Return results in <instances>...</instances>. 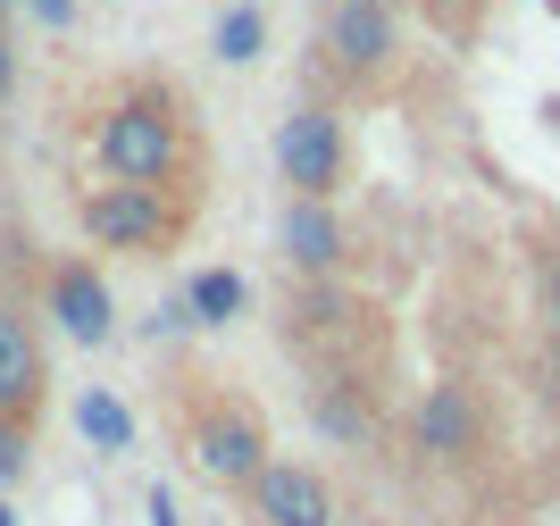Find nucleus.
Segmentation results:
<instances>
[{"instance_id": "1", "label": "nucleus", "mask_w": 560, "mask_h": 526, "mask_svg": "<svg viewBox=\"0 0 560 526\" xmlns=\"http://www.w3.org/2000/svg\"><path fill=\"white\" fill-rule=\"evenodd\" d=\"M176 160H185V142H176V117H167L160 101H126V109H109V126H101V167H109L117 184L160 192V184L176 176Z\"/></svg>"}, {"instance_id": "2", "label": "nucleus", "mask_w": 560, "mask_h": 526, "mask_svg": "<svg viewBox=\"0 0 560 526\" xmlns=\"http://www.w3.org/2000/svg\"><path fill=\"white\" fill-rule=\"evenodd\" d=\"M277 167H284V184H293L302 201H327L335 184H343V135H335V117L327 109H293L277 126Z\"/></svg>"}, {"instance_id": "3", "label": "nucleus", "mask_w": 560, "mask_h": 526, "mask_svg": "<svg viewBox=\"0 0 560 526\" xmlns=\"http://www.w3.org/2000/svg\"><path fill=\"white\" fill-rule=\"evenodd\" d=\"M252 518L259 526H335V493L318 468H293V459H268L252 484Z\"/></svg>"}, {"instance_id": "4", "label": "nucleus", "mask_w": 560, "mask_h": 526, "mask_svg": "<svg viewBox=\"0 0 560 526\" xmlns=\"http://www.w3.org/2000/svg\"><path fill=\"white\" fill-rule=\"evenodd\" d=\"M192 459H201V477L243 484V493H252L259 468H268V443H259L252 410H210L201 426H192Z\"/></svg>"}, {"instance_id": "5", "label": "nucleus", "mask_w": 560, "mask_h": 526, "mask_svg": "<svg viewBox=\"0 0 560 526\" xmlns=\"http://www.w3.org/2000/svg\"><path fill=\"white\" fill-rule=\"evenodd\" d=\"M84 226H93V243L151 252V243H167V209H160V192H142V184H109V192L84 201Z\"/></svg>"}, {"instance_id": "6", "label": "nucleus", "mask_w": 560, "mask_h": 526, "mask_svg": "<svg viewBox=\"0 0 560 526\" xmlns=\"http://www.w3.org/2000/svg\"><path fill=\"white\" fill-rule=\"evenodd\" d=\"M34 393H43V343H34L25 309L0 301V418H25Z\"/></svg>"}, {"instance_id": "7", "label": "nucleus", "mask_w": 560, "mask_h": 526, "mask_svg": "<svg viewBox=\"0 0 560 526\" xmlns=\"http://www.w3.org/2000/svg\"><path fill=\"white\" fill-rule=\"evenodd\" d=\"M327 50L343 59L351 75H360V68H385V50H394V17H385V0H335Z\"/></svg>"}, {"instance_id": "8", "label": "nucleus", "mask_w": 560, "mask_h": 526, "mask_svg": "<svg viewBox=\"0 0 560 526\" xmlns=\"http://www.w3.org/2000/svg\"><path fill=\"white\" fill-rule=\"evenodd\" d=\"M410 435H419V452H435V459L477 452V401H468V385H427Z\"/></svg>"}, {"instance_id": "9", "label": "nucleus", "mask_w": 560, "mask_h": 526, "mask_svg": "<svg viewBox=\"0 0 560 526\" xmlns=\"http://www.w3.org/2000/svg\"><path fill=\"white\" fill-rule=\"evenodd\" d=\"M50 318L68 326V335H84V343H101L109 335V284L93 268H59L50 276Z\"/></svg>"}, {"instance_id": "10", "label": "nucleus", "mask_w": 560, "mask_h": 526, "mask_svg": "<svg viewBox=\"0 0 560 526\" xmlns=\"http://www.w3.org/2000/svg\"><path fill=\"white\" fill-rule=\"evenodd\" d=\"M284 259H302V268H335L343 259V226H335L327 201H284Z\"/></svg>"}, {"instance_id": "11", "label": "nucleus", "mask_w": 560, "mask_h": 526, "mask_svg": "<svg viewBox=\"0 0 560 526\" xmlns=\"http://www.w3.org/2000/svg\"><path fill=\"white\" fill-rule=\"evenodd\" d=\"M75 426H84V443H93V452H126V443H135V418H126V401H117V393H84V401H75Z\"/></svg>"}, {"instance_id": "12", "label": "nucleus", "mask_w": 560, "mask_h": 526, "mask_svg": "<svg viewBox=\"0 0 560 526\" xmlns=\"http://www.w3.org/2000/svg\"><path fill=\"white\" fill-rule=\"evenodd\" d=\"M185 301H192V326H226L234 309H243V276L234 268H201L185 284Z\"/></svg>"}, {"instance_id": "13", "label": "nucleus", "mask_w": 560, "mask_h": 526, "mask_svg": "<svg viewBox=\"0 0 560 526\" xmlns=\"http://www.w3.org/2000/svg\"><path fill=\"white\" fill-rule=\"evenodd\" d=\"M259 43H268L259 9H226V17H218V59H259Z\"/></svg>"}, {"instance_id": "14", "label": "nucleus", "mask_w": 560, "mask_h": 526, "mask_svg": "<svg viewBox=\"0 0 560 526\" xmlns=\"http://www.w3.org/2000/svg\"><path fill=\"white\" fill-rule=\"evenodd\" d=\"M318 426H327L335 443H369V410H360L351 393H327V401H318Z\"/></svg>"}, {"instance_id": "15", "label": "nucleus", "mask_w": 560, "mask_h": 526, "mask_svg": "<svg viewBox=\"0 0 560 526\" xmlns=\"http://www.w3.org/2000/svg\"><path fill=\"white\" fill-rule=\"evenodd\" d=\"M25 459H34V435H25V418H0V502H9V484L25 477Z\"/></svg>"}, {"instance_id": "16", "label": "nucleus", "mask_w": 560, "mask_h": 526, "mask_svg": "<svg viewBox=\"0 0 560 526\" xmlns=\"http://www.w3.org/2000/svg\"><path fill=\"white\" fill-rule=\"evenodd\" d=\"M142 518H151V526H185V518H176V502H167V484H151V493H142Z\"/></svg>"}, {"instance_id": "17", "label": "nucleus", "mask_w": 560, "mask_h": 526, "mask_svg": "<svg viewBox=\"0 0 560 526\" xmlns=\"http://www.w3.org/2000/svg\"><path fill=\"white\" fill-rule=\"evenodd\" d=\"M25 9H34L43 25H68V17H75V0H25Z\"/></svg>"}, {"instance_id": "18", "label": "nucleus", "mask_w": 560, "mask_h": 526, "mask_svg": "<svg viewBox=\"0 0 560 526\" xmlns=\"http://www.w3.org/2000/svg\"><path fill=\"white\" fill-rule=\"evenodd\" d=\"M9 84H18V50L0 43V101H9Z\"/></svg>"}, {"instance_id": "19", "label": "nucleus", "mask_w": 560, "mask_h": 526, "mask_svg": "<svg viewBox=\"0 0 560 526\" xmlns=\"http://www.w3.org/2000/svg\"><path fill=\"white\" fill-rule=\"evenodd\" d=\"M552 326H560V268H552Z\"/></svg>"}, {"instance_id": "20", "label": "nucleus", "mask_w": 560, "mask_h": 526, "mask_svg": "<svg viewBox=\"0 0 560 526\" xmlns=\"http://www.w3.org/2000/svg\"><path fill=\"white\" fill-rule=\"evenodd\" d=\"M552 376H560V326H552Z\"/></svg>"}, {"instance_id": "21", "label": "nucleus", "mask_w": 560, "mask_h": 526, "mask_svg": "<svg viewBox=\"0 0 560 526\" xmlns=\"http://www.w3.org/2000/svg\"><path fill=\"white\" fill-rule=\"evenodd\" d=\"M0 526H18V510H9V502H0Z\"/></svg>"}]
</instances>
